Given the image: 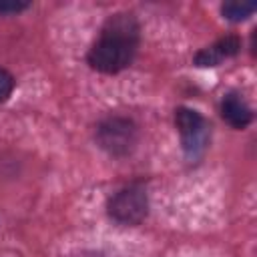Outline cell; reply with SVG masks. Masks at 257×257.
Segmentation results:
<instances>
[{"instance_id": "cell-2", "label": "cell", "mask_w": 257, "mask_h": 257, "mask_svg": "<svg viewBox=\"0 0 257 257\" xmlns=\"http://www.w3.org/2000/svg\"><path fill=\"white\" fill-rule=\"evenodd\" d=\"M96 143L110 157H126L139 143V128L126 116H106L96 126Z\"/></svg>"}, {"instance_id": "cell-4", "label": "cell", "mask_w": 257, "mask_h": 257, "mask_svg": "<svg viewBox=\"0 0 257 257\" xmlns=\"http://www.w3.org/2000/svg\"><path fill=\"white\" fill-rule=\"evenodd\" d=\"M175 126L181 135V145L187 157H199L209 143V122L205 116L193 108L179 106L175 110Z\"/></svg>"}, {"instance_id": "cell-3", "label": "cell", "mask_w": 257, "mask_h": 257, "mask_svg": "<svg viewBox=\"0 0 257 257\" xmlns=\"http://www.w3.org/2000/svg\"><path fill=\"white\" fill-rule=\"evenodd\" d=\"M106 211L120 225H139L149 213L147 191L141 185H128L108 199Z\"/></svg>"}, {"instance_id": "cell-6", "label": "cell", "mask_w": 257, "mask_h": 257, "mask_svg": "<svg viewBox=\"0 0 257 257\" xmlns=\"http://www.w3.org/2000/svg\"><path fill=\"white\" fill-rule=\"evenodd\" d=\"M221 116L227 124H231L233 128H245L251 120H253V110L251 106L243 100L241 94L237 92H229L223 96L221 100Z\"/></svg>"}, {"instance_id": "cell-9", "label": "cell", "mask_w": 257, "mask_h": 257, "mask_svg": "<svg viewBox=\"0 0 257 257\" xmlns=\"http://www.w3.org/2000/svg\"><path fill=\"white\" fill-rule=\"evenodd\" d=\"M30 4L28 2H0V12L4 14H18L22 10H26Z\"/></svg>"}, {"instance_id": "cell-5", "label": "cell", "mask_w": 257, "mask_h": 257, "mask_svg": "<svg viewBox=\"0 0 257 257\" xmlns=\"http://www.w3.org/2000/svg\"><path fill=\"white\" fill-rule=\"evenodd\" d=\"M239 50H241V40L237 36H225L213 42L211 46L201 48L193 60L197 66H219L223 60L233 58Z\"/></svg>"}, {"instance_id": "cell-7", "label": "cell", "mask_w": 257, "mask_h": 257, "mask_svg": "<svg viewBox=\"0 0 257 257\" xmlns=\"http://www.w3.org/2000/svg\"><path fill=\"white\" fill-rule=\"evenodd\" d=\"M221 12L227 20L241 22L255 12V4L253 2H225L221 4Z\"/></svg>"}, {"instance_id": "cell-1", "label": "cell", "mask_w": 257, "mask_h": 257, "mask_svg": "<svg viewBox=\"0 0 257 257\" xmlns=\"http://www.w3.org/2000/svg\"><path fill=\"white\" fill-rule=\"evenodd\" d=\"M139 34L141 26L133 14L116 12L108 16L102 24L98 40L90 46L86 54L90 68L104 74H116L131 66L137 54Z\"/></svg>"}, {"instance_id": "cell-8", "label": "cell", "mask_w": 257, "mask_h": 257, "mask_svg": "<svg viewBox=\"0 0 257 257\" xmlns=\"http://www.w3.org/2000/svg\"><path fill=\"white\" fill-rule=\"evenodd\" d=\"M14 90V76L6 70V68H0V102H4Z\"/></svg>"}]
</instances>
